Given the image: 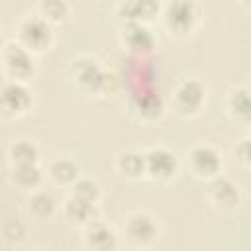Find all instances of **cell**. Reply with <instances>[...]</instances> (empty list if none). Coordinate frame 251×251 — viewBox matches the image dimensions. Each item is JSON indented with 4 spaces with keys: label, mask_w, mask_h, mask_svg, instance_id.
I'll return each mask as SVG.
<instances>
[{
    "label": "cell",
    "mask_w": 251,
    "mask_h": 251,
    "mask_svg": "<svg viewBox=\"0 0 251 251\" xmlns=\"http://www.w3.org/2000/svg\"><path fill=\"white\" fill-rule=\"evenodd\" d=\"M157 233H159V226L155 218L147 212H135L127 216L124 224V235L135 247H145L153 243L157 239Z\"/></svg>",
    "instance_id": "cell-8"
},
{
    "label": "cell",
    "mask_w": 251,
    "mask_h": 251,
    "mask_svg": "<svg viewBox=\"0 0 251 251\" xmlns=\"http://www.w3.org/2000/svg\"><path fill=\"white\" fill-rule=\"evenodd\" d=\"M161 6L153 0H131V2H124L118 6V16L126 22H137V24H145L149 20H153L159 14Z\"/></svg>",
    "instance_id": "cell-13"
},
{
    "label": "cell",
    "mask_w": 251,
    "mask_h": 251,
    "mask_svg": "<svg viewBox=\"0 0 251 251\" xmlns=\"http://www.w3.org/2000/svg\"><path fill=\"white\" fill-rule=\"evenodd\" d=\"M186 163H188V169L190 173L196 176V178H202V180H212L220 175L222 171V159H220V153L208 145V143H198L194 145L188 155H186Z\"/></svg>",
    "instance_id": "cell-4"
},
{
    "label": "cell",
    "mask_w": 251,
    "mask_h": 251,
    "mask_svg": "<svg viewBox=\"0 0 251 251\" xmlns=\"http://www.w3.org/2000/svg\"><path fill=\"white\" fill-rule=\"evenodd\" d=\"M206 102V88L198 78H184L173 92V106L180 116H194Z\"/></svg>",
    "instance_id": "cell-5"
},
{
    "label": "cell",
    "mask_w": 251,
    "mask_h": 251,
    "mask_svg": "<svg viewBox=\"0 0 251 251\" xmlns=\"http://www.w3.org/2000/svg\"><path fill=\"white\" fill-rule=\"evenodd\" d=\"M75 69V78L78 80L80 88L86 92H102L106 90V78L108 73H104L96 61L92 59H78L73 65Z\"/></svg>",
    "instance_id": "cell-11"
},
{
    "label": "cell",
    "mask_w": 251,
    "mask_h": 251,
    "mask_svg": "<svg viewBox=\"0 0 251 251\" xmlns=\"http://www.w3.org/2000/svg\"><path fill=\"white\" fill-rule=\"evenodd\" d=\"M165 24L175 35H188L200 18V6L194 2H171L165 6Z\"/></svg>",
    "instance_id": "cell-3"
},
{
    "label": "cell",
    "mask_w": 251,
    "mask_h": 251,
    "mask_svg": "<svg viewBox=\"0 0 251 251\" xmlns=\"http://www.w3.org/2000/svg\"><path fill=\"white\" fill-rule=\"evenodd\" d=\"M4 45H6V41H4V35H2V31H0V53H2Z\"/></svg>",
    "instance_id": "cell-24"
},
{
    "label": "cell",
    "mask_w": 251,
    "mask_h": 251,
    "mask_svg": "<svg viewBox=\"0 0 251 251\" xmlns=\"http://www.w3.org/2000/svg\"><path fill=\"white\" fill-rule=\"evenodd\" d=\"M63 212H65V218L73 224V226H88L94 222V214H96V206L88 204V202H82L78 198H73L69 196V200L65 202L63 206Z\"/></svg>",
    "instance_id": "cell-18"
},
{
    "label": "cell",
    "mask_w": 251,
    "mask_h": 251,
    "mask_svg": "<svg viewBox=\"0 0 251 251\" xmlns=\"http://www.w3.org/2000/svg\"><path fill=\"white\" fill-rule=\"evenodd\" d=\"M47 173H49V176H51V180L53 182H57V184H73L80 175H78V165L73 161V159H69V157H59V159H55L51 165H49V169H47Z\"/></svg>",
    "instance_id": "cell-20"
},
{
    "label": "cell",
    "mask_w": 251,
    "mask_h": 251,
    "mask_svg": "<svg viewBox=\"0 0 251 251\" xmlns=\"http://www.w3.org/2000/svg\"><path fill=\"white\" fill-rule=\"evenodd\" d=\"M116 169L126 178H141L145 176V157L135 149L120 151L116 157Z\"/></svg>",
    "instance_id": "cell-16"
},
{
    "label": "cell",
    "mask_w": 251,
    "mask_h": 251,
    "mask_svg": "<svg viewBox=\"0 0 251 251\" xmlns=\"http://www.w3.org/2000/svg\"><path fill=\"white\" fill-rule=\"evenodd\" d=\"M227 106V114L233 122L247 126L249 118H251V102H249V90L245 86H237L227 94L226 100Z\"/></svg>",
    "instance_id": "cell-15"
},
{
    "label": "cell",
    "mask_w": 251,
    "mask_h": 251,
    "mask_svg": "<svg viewBox=\"0 0 251 251\" xmlns=\"http://www.w3.org/2000/svg\"><path fill=\"white\" fill-rule=\"evenodd\" d=\"M18 43L24 45L31 55L43 53L53 43V27L41 16H27L18 27Z\"/></svg>",
    "instance_id": "cell-1"
},
{
    "label": "cell",
    "mask_w": 251,
    "mask_h": 251,
    "mask_svg": "<svg viewBox=\"0 0 251 251\" xmlns=\"http://www.w3.org/2000/svg\"><path fill=\"white\" fill-rule=\"evenodd\" d=\"M27 212L35 220H47L53 218L57 212V198L47 190H33L27 198Z\"/></svg>",
    "instance_id": "cell-17"
},
{
    "label": "cell",
    "mask_w": 251,
    "mask_h": 251,
    "mask_svg": "<svg viewBox=\"0 0 251 251\" xmlns=\"http://www.w3.org/2000/svg\"><path fill=\"white\" fill-rule=\"evenodd\" d=\"M31 106V94L24 82L6 80L0 86V116L18 118L27 112Z\"/></svg>",
    "instance_id": "cell-7"
},
{
    "label": "cell",
    "mask_w": 251,
    "mask_h": 251,
    "mask_svg": "<svg viewBox=\"0 0 251 251\" xmlns=\"http://www.w3.org/2000/svg\"><path fill=\"white\" fill-rule=\"evenodd\" d=\"M208 198L214 204V208H218L222 212H229V210L237 208L241 194H239V188L233 180L218 175L208 184Z\"/></svg>",
    "instance_id": "cell-9"
},
{
    "label": "cell",
    "mask_w": 251,
    "mask_h": 251,
    "mask_svg": "<svg viewBox=\"0 0 251 251\" xmlns=\"http://www.w3.org/2000/svg\"><path fill=\"white\" fill-rule=\"evenodd\" d=\"M233 153H235V157H237L243 165H247V163H249V141H247V139H241V141L233 147Z\"/></svg>",
    "instance_id": "cell-23"
},
{
    "label": "cell",
    "mask_w": 251,
    "mask_h": 251,
    "mask_svg": "<svg viewBox=\"0 0 251 251\" xmlns=\"http://www.w3.org/2000/svg\"><path fill=\"white\" fill-rule=\"evenodd\" d=\"M2 61H4V71L8 75V80L16 82H27L35 75V61L33 55L20 45L18 41H8L2 49Z\"/></svg>",
    "instance_id": "cell-2"
},
{
    "label": "cell",
    "mask_w": 251,
    "mask_h": 251,
    "mask_svg": "<svg viewBox=\"0 0 251 251\" xmlns=\"http://www.w3.org/2000/svg\"><path fill=\"white\" fill-rule=\"evenodd\" d=\"M43 180V171L39 167V163L35 165H20V167H12L10 169V182L24 192H33L39 188Z\"/></svg>",
    "instance_id": "cell-14"
},
{
    "label": "cell",
    "mask_w": 251,
    "mask_h": 251,
    "mask_svg": "<svg viewBox=\"0 0 251 251\" xmlns=\"http://www.w3.org/2000/svg\"><path fill=\"white\" fill-rule=\"evenodd\" d=\"M145 157V176L153 180H171L178 171V159L167 147L155 145L143 151Z\"/></svg>",
    "instance_id": "cell-6"
},
{
    "label": "cell",
    "mask_w": 251,
    "mask_h": 251,
    "mask_svg": "<svg viewBox=\"0 0 251 251\" xmlns=\"http://www.w3.org/2000/svg\"><path fill=\"white\" fill-rule=\"evenodd\" d=\"M71 196L73 198H78L82 202H88L92 206L98 204L100 200V186L98 182H94L92 178H86V176H78L73 184H71Z\"/></svg>",
    "instance_id": "cell-21"
},
{
    "label": "cell",
    "mask_w": 251,
    "mask_h": 251,
    "mask_svg": "<svg viewBox=\"0 0 251 251\" xmlns=\"http://www.w3.org/2000/svg\"><path fill=\"white\" fill-rule=\"evenodd\" d=\"M71 12V6L61 0H43L37 4V16H41L47 24L63 22Z\"/></svg>",
    "instance_id": "cell-22"
},
{
    "label": "cell",
    "mask_w": 251,
    "mask_h": 251,
    "mask_svg": "<svg viewBox=\"0 0 251 251\" xmlns=\"http://www.w3.org/2000/svg\"><path fill=\"white\" fill-rule=\"evenodd\" d=\"M120 37H122V43H124L131 53H137V55L151 53L153 47H155V35H153V31H151L145 24L126 22V24L122 25Z\"/></svg>",
    "instance_id": "cell-10"
},
{
    "label": "cell",
    "mask_w": 251,
    "mask_h": 251,
    "mask_svg": "<svg viewBox=\"0 0 251 251\" xmlns=\"http://www.w3.org/2000/svg\"><path fill=\"white\" fill-rule=\"evenodd\" d=\"M8 157L12 167H20V165H35L39 163V147L33 141L27 139H20L14 141L8 149Z\"/></svg>",
    "instance_id": "cell-19"
},
{
    "label": "cell",
    "mask_w": 251,
    "mask_h": 251,
    "mask_svg": "<svg viewBox=\"0 0 251 251\" xmlns=\"http://www.w3.org/2000/svg\"><path fill=\"white\" fill-rule=\"evenodd\" d=\"M84 243L90 251H116L118 249V235L114 227L104 222H92L86 226Z\"/></svg>",
    "instance_id": "cell-12"
}]
</instances>
